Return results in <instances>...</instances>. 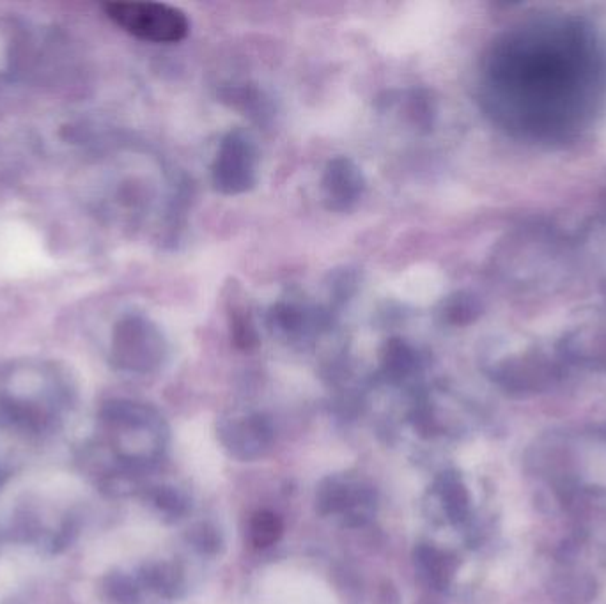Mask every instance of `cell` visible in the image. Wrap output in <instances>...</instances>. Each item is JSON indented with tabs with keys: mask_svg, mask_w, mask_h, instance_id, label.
I'll list each match as a JSON object with an SVG mask.
<instances>
[{
	"mask_svg": "<svg viewBox=\"0 0 606 604\" xmlns=\"http://www.w3.org/2000/svg\"><path fill=\"white\" fill-rule=\"evenodd\" d=\"M114 24L151 43H178L187 38L190 22L178 8L158 2H109L103 6Z\"/></svg>",
	"mask_w": 606,
	"mask_h": 604,
	"instance_id": "1",
	"label": "cell"
},
{
	"mask_svg": "<svg viewBox=\"0 0 606 604\" xmlns=\"http://www.w3.org/2000/svg\"><path fill=\"white\" fill-rule=\"evenodd\" d=\"M282 534V521L273 512H257L250 523V537L257 548H268L277 543Z\"/></svg>",
	"mask_w": 606,
	"mask_h": 604,
	"instance_id": "2",
	"label": "cell"
}]
</instances>
